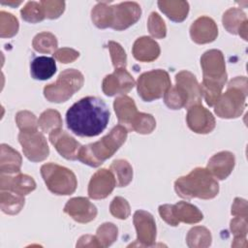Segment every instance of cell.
I'll return each instance as SVG.
<instances>
[{
    "label": "cell",
    "mask_w": 248,
    "mask_h": 248,
    "mask_svg": "<svg viewBox=\"0 0 248 248\" xmlns=\"http://www.w3.org/2000/svg\"><path fill=\"white\" fill-rule=\"evenodd\" d=\"M33 48L41 53H54L58 46L56 37L50 32L37 34L32 41Z\"/></svg>",
    "instance_id": "1f68e13d"
},
{
    "label": "cell",
    "mask_w": 248,
    "mask_h": 248,
    "mask_svg": "<svg viewBox=\"0 0 248 248\" xmlns=\"http://www.w3.org/2000/svg\"><path fill=\"white\" fill-rule=\"evenodd\" d=\"M41 175L46 188L54 195H71L77 189L76 174L63 166L54 163L44 164L41 167Z\"/></svg>",
    "instance_id": "52a82bcc"
},
{
    "label": "cell",
    "mask_w": 248,
    "mask_h": 248,
    "mask_svg": "<svg viewBox=\"0 0 248 248\" xmlns=\"http://www.w3.org/2000/svg\"><path fill=\"white\" fill-rule=\"evenodd\" d=\"M160 52L161 49L159 44L147 36L138 38L132 48L133 56L140 62H152L159 57Z\"/></svg>",
    "instance_id": "7402d4cb"
},
{
    "label": "cell",
    "mask_w": 248,
    "mask_h": 248,
    "mask_svg": "<svg viewBox=\"0 0 248 248\" xmlns=\"http://www.w3.org/2000/svg\"><path fill=\"white\" fill-rule=\"evenodd\" d=\"M158 6L163 14L175 22L183 21L189 13V3L187 1L162 0L158 1Z\"/></svg>",
    "instance_id": "4316f807"
},
{
    "label": "cell",
    "mask_w": 248,
    "mask_h": 248,
    "mask_svg": "<svg viewBox=\"0 0 248 248\" xmlns=\"http://www.w3.org/2000/svg\"><path fill=\"white\" fill-rule=\"evenodd\" d=\"M116 186L114 174L110 170L101 169L91 177L88 184V196L93 200H103L111 194Z\"/></svg>",
    "instance_id": "9a60e30c"
},
{
    "label": "cell",
    "mask_w": 248,
    "mask_h": 248,
    "mask_svg": "<svg viewBox=\"0 0 248 248\" xmlns=\"http://www.w3.org/2000/svg\"><path fill=\"white\" fill-rule=\"evenodd\" d=\"M18 141L24 156L31 162L44 161L49 154L46 139L38 128L21 130L18 134Z\"/></svg>",
    "instance_id": "30bf717a"
},
{
    "label": "cell",
    "mask_w": 248,
    "mask_h": 248,
    "mask_svg": "<svg viewBox=\"0 0 248 248\" xmlns=\"http://www.w3.org/2000/svg\"><path fill=\"white\" fill-rule=\"evenodd\" d=\"M109 170L114 174L117 187H125L133 179V169L127 160H114L111 163Z\"/></svg>",
    "instance_id": "f546056e"
},
{
    "label": "cell",
    "mask_w": 248,
    "mask_h": 248,
    "mask_svg": "<svg viewBox=\"0 0 248 248\" xmlns=\"http://www.w3.org/2000/svg\"><path fill=\"white\" fill-rule=\"evenodd\" d=\"M188 102V93L181 85L176 83L175 85L170 86L164 94V103L170 109H180L182 108H187Z\"/></svg>",
    "instance_id": "83f0119b"
},
{
    "label": "cell",
    "mask_w": 248,
    "mask_h": 248,
    "mask_svg": "<svg viewBox=\"0 0 248 248\" xmlns=\"http://www.w3.org/2000/svg\"><path fill=\"white\" fill-rule=\"evenodd\" d=\"M0 189L25 196L36 189V182L31 176L20 172L14 174L1 173Z\"/></svg>",
    "instance_id": "d6986e66"
},
{
    "label": "cell",
    "mask_w": 248,
    "mask_h": 248,
    "mask_svg": "<svg viewBox=\"0 0 248 248\" xmlns=\"http://www.w3.org/2000/svg\"><path fill=\"white\" fill-rule=\"evenodd\" d=\"M108 46L109 49L112 65L115 69L117 68H126L127 66V55L123 47L120 44L109 41L108 43Z\"/></svg>",
    "instance_id": "60d3db41"
},
{
    "label": "cell",
    "mask_w": 248,
    "mask_h": 248,
    "mask_svg": "<svg viewBox=\"0 0 248 248\" xmlns=\"http://www.w3.org/2000/svg\"><path fill=\"white\" fill-rule=\"evenodd\" d=\"M64 212L76 222L85 224L93 221L97 216L96 206L84 197L70 199L64 206Z\"/></svg>",
    "instance_id": "2e32d148"
},
{
    "label": "cell",
    "mask_w": 248,
    "mask_h": 248,
    "mask_svg": "<svg viewBox=\"0 0 248 248\" xmlns=\"http://www.w3.org/2000/svg\"><path fill=\"white\" fill-rule=\"evenodd\" d=\"M84 83L83 75L76 69L62 71L56 81L44 87L45 98L52 103H63L68 101Z\"/></svg>",
    "instance_id": "8992f818"
},
{
    "label": "cell",
    "mask_w": 248,
    "mask_h": 248,
    "mask_svg": "<svg viewBox=\"0 0 248 248\" xmlns=\"http://www.w3.org/2000/svg\"><path fill=\"white\" fill-rule=\"evenodd\" d=\"M232 215L247 218V202L244 199L235 198L232 205Z\"/></svg>",
    "instance_id": "bcb514c9"
},
{
    "label": "cell",
    "mask_w": 248,
    "mask_h": 248,
    "mask_svg": "<svg viewBox=\"0 0 248 248\" xmlns=\"http://www.w3.org/2000/svg\"><path fill=\"white\" fill-rule=\"evenodd\" d=\"M190 36L196 44L203 45L213 41L218 36V27L215 21L206 16L197 18L190 27Z\"/></svg>",
    "instance_id": "ac0fdd59"
},
{
    "label": "cell",
    "mask_w": 248,
    "mask_h": 248,
    "mask_svg": "<svg viewBox=\"0 0 248 248\" xmlns=\"http://www.w3.org/2000/svg\"><path fill=\"white\" fill-rule=\"evenodd\" d=\"M17 18L10 13L0 12V36L1 38H11L18 31Z\"/></svg>",
    "instance_id": "74e56055"
},
{
    "label": "cell",
    "mask_w": 248,
    "mask_h": 248,
    "mask_svg": "<svg viewBox=\"0 0 248 248\" xmlns=\"http://www.w3.org/2000/svg\"><path fill=\"white\" fill-rule=\"evenodd\" d=\"M62 119L60 113L55 109H46L40 115L38 119V127L43 133H50L51 131L61 128Z\"/></svg>",
    "instance_id": "d6a6232c"
},
{
    "label": "cell",
    "mask_w": 248,
    "mask_h": 248,
    "mask_svg": "<svg viewBox=\"0 0 248 248\" xmlns=\"http://www.w3.org/2000/svg\"><path fill=\"white\" fill-rule=\"evenodd\" d=\"M186 122L188 127L197 134H208L216 125L213 114L201 104L188 108Z\"/></svg>",
    "instance_id": "5bb4252c"
},
{
    "label": "cell",
    "mask_w": 248,
    "mask_h": 248,
    "mask_svg": "<svg viewBox=\"0 0 248 248\" xmlns=\"http://www.w3.org/2000/svg\"><path fill=\"white\" fill-rule=\"evenodd\" d=\"M156 127V120L153 115L144 112H138L131 124V130L139 134L147 135L153 132Z\"/></svg>",
    "instance_id": "e575fe53"
},
{
    "label": "cell",
    "mask_w": 248,
    "mask_h": 248,
    "mask_svg": "<svg viewBox=\"0 0 248 248\" xmlns=\"http://www.w3.org/2000/svg\"><path fill=\"white\" fill-rule=\"evenodd\" d=\"M25 199L24 196L16 193L1 190L0 193V206L1 210L9 215H16L24 206Z\"/></svg>",
    "instance_id": "f1b7e54d"
},
{
    "label": "cell",
    "mask_w": 248,
    "mask_h": 248,
    "mask_svg": "<svg viewBox=\"0 0 248 248\" xmlns=\"http://www.w3.org/2000/svg\"><path fill=\"white\" fill-rule=\"evenodd\" d=\"M56 62L53 57L38 56L30 63V73L34 79L46 80L56 73Z\"/></svg>",
    "instance_id": "484cf974"
},
{
    "label": "cell",
    "mask_w": 248,
    "mask_h": 248,
    "mask_svg": "<svg viewBox=\"0 0 248 248\" xmlns=\"http://www.w3.org/2000/svg\"><path fill=\"white\" fill-rule=\"evenodd\" d=\"M202 81V97L209 107H214L227 82L228 75L224 54L219 49H209L201 57Z\"/></svg>",
    "instance_id": "7a4b0ae2"
},
{
    "label": "cell",
    "mask_w": 248,
    "mask_h": 248,
    "mask_svg": "<svg viewBox=\"0 0 248 248\" xmlns=\"http://www.w3.org/2000/svg\"><path fill=\"white\" fill-rule=\"evenodd\" d=\"M174 190L182 199L210 200L218 195L219 184L207 169L196 168L175 180Z\"/></svg>",
    "instance_id": "277c9868"
},
{
    "label": "cell",
    "mask_w": 248,
    "mask_h": 248,
    "mask_svg": "<svg viewBox=\"0 0 248 248\" xmlns=\"http://www.w3.org/2000/svg\"><path fill=\"white\" fill-rule=\"evenodd\" d=\"M45 16L46 18L49 19H55L58 18L65 10V2L64 1H40Z\"/></svg>",
    "instance_id": "7bdbcfd3"
},
{
    "label": "cell",
    "mask_w": 248,
    "mask_h": 248,
    "mask_svg": "<svg viewBox=\"0 0 248 248\" xmlns=\"http://www.w3.org/2000/svg\"><path fill=\"white\" fill-rule=\"evenodd\" d=\"M16 122L20 131L38 128V119L34 113L28 110L18 111L16 115Z\"/></svg>",
    "instance_id": "ee69618b"
},
{
    "label": "cell",
    "mask_w": 248,
    "mask_h": 248,
    "mask_svg": "<svg viewBox=\"0 0 248 248\" xmlns=\"http://www.w3.org/2000/svg\"><path fill=\"white\" fill-rule=\"evenodd\" d=\"M223 25L231 34H237L247 40V16L239 8H230L223 15Z\"/></svg>",
    "instance_id": "44dd1931"
},
{
    "label": "cell",
    "mask_w": 248,
    "mask_h": 248,
    "mask_svg": "<svg viewBox=\"0 0 248 248\" xmlns=\"http://www.w3.org/2000/svg\"><path fill=\"white\" fill-rule=\"evenodd\" d=\"M137 238L128 247H150L156 240V223L152 214L144 210H137L133 216Z\"/></svg>",
    "instance_id": "7c38bea8"
},
{
    "label": "cell",
    "mask_w": 248,
    "mask_h": 248,
    "mask_svg": "<svg viewBox=\"0 0 248 248\" xmlns=\"http://www.w3.org/2000/svg\"><path fill=\"white\" fill-rule=\"evenodd\" d=\"M118 230L113 223L102 224L96 232V238L101 247L110 246L117 238Z\"/></svg>",
    "instance_id": "d590c367"
},
{
    "label": "cell",
    "mask_w": 248,
    "mask_h": 248,
    "mask_svg": "<svg viewBox=\"0 0 248 248\" xmlns=\"http://www.w3.org/2000/svg\"><path fill=\"white\" fill-rule=\"evenodd\" d=\"M127 136L128 130L119 124L98 141L81 146L78 160L87 166L97 168L119 149L126 141Z\"/></svg>",
    "instance_id": "3957f363"
},
{
    "label": "cell",
    "mask_w": 248,
    "mask_h": 248,
    "mask_svg": "<svg viewBox=\"0 0 248 248\" xmlns=\"http://www.w3.org/2000/svg\"><path fill=\"white\" fill-rule=\"evenodd\" d=\"M136 85L134 78L125 68H117L110 75H108L103 79V92L108 96L125 95L130 92Z\"/></svg>",
    "instance_id": "4fadbf2b"
},
{
    "label": "cell",
    "mask_w": 248,
    "mask_h": 248,
    "mask_svg": "<svg viewBox=\"0 0 248 248\" xmlns=\"http://www.w3.org/2000/svg\"><path fill=\"white\" fill-rule=\"evenodd\" d=\"M113 108L119 124L131 130V124L139 112L134 100L129 96L121 95L114 100Z\"/></svg>",
    "instance_id": "603a6c76"
},
{
    "label": "cell",
    "mask_w": 248,
    "mask_h": 248,
    "mask_svg": "<svg viewBox=\"0 0 248 248\" xmlns=\"http://www.w3.org/2000/svg\"><path fill=\"white\" fill-rule=\"evenodd\" d=\"M109 211L110 214L115 218L125 220L130 216L131 213L130 204L124 198L115 197L109 205Z\"/></svg>",
    "instance_id": "b9f144b4"
},
{
    "label": "cell",
    "mask_w": 248,
    "mask_h": 248,
    "mask_svg": "<svg viewBox=\"0 0 248 248\" xmlns=\"http://www.w3.org/2000/svg\"><path fill=\"white\" fill-rule=\"evenodd\" d=\"M77 247H101L96 236L95 235H90V234H85L82 235L77 245Z\"/></svg>",
    "instance_id": "7dc6e473"
},
{
    "label": "cell",
    "mask_w": 248,
    "mask_h": 248,
    "mask_svg": "<svg viewBox=\"0 0 248 248\" xmlns=\"http://www.w3.org/2000/svg\"><path fill=\"white\" fill-rule=\"evenodd\" d=\"M175 83L181 85L185 91L188 93L189 102L187 108L201 104L202 102V91L200 84L196 78V77L189 71H181L175 76Z\"/></svg>",
    "instance_id": "cb8c5ba5"
},
{
    "label": "cell",
    "mask_w": 248,
    "mask_h": 248,
    "mask_svg": "<svg viewBox=\"0 0 248 248\" xmlns=\"http://www.w3.org/2000/svg\"><path fill=\"white\" fill-rule=\"evenodd\" d=\"M211 233L210 232L201 226H197L192 228L186 236V242L187 245L191 248H202V247H208L211 244Z\"/></svg>",
    "instance_id": "4dcf8cb0"
},
{
    "label": "cell",
    "mask_w": 248,
    "mask_h": 248,
    "mask_svg": "<svg viewBox=\"0 0 248 248\" xmlns=\"http://www.w3.org/2000/svg\"><path fill=\"white\" fill-rule=\"evenodd\" d=\"M110 112L107 104L95 96L81 98L67 110L68 129L78 137L92 138L105 131Z\"/></svg>",
    "instance_id": "6da1fadb"
},
{
    "label": "cell",
    "mask_w": 248,
    "mask_h": 248,
    "mask_svg": "<svg viewBox=\"0 0 248 248\" xmlns=\"http://www.w3.org/2000/svg\"><path fill=\"white\" fill-rule=\"evenodd\" d=\"M0 171L1 173L14 174L20 171L22 158L20 154L8 144H1Z\"/></svg>",
    "instance_id": "d4e9b609"
},
{
    "label": "cell",
    "mask_w": 248,
    "mask_h": 248,
    "mask_svg": "<svg viewBox=\"0 0 248 248\" xmlns=\"http://www.w3.org/2000/svg\"><path fill=\"white\" fill-rule=\"evenodd\" d=\"M246 77H236L229 81L227 90L221 94L214 105V112L220 118H237L246 108L247 97Z\"/></svg>",
    "instance_id": "5b68a950"
},
{
    "label": "cell",
    "mask_w": 248,
    "mask_h": 248,
    "mask_svg": "<svg viewBox=\"0 0 248 248\" xmlns=\"http://www.w3.org/2000/svg\"><path fill=\"white\" fill-rule=\"evenodd\" d=\"M52 55L59 62L67 64L74 62L79 56V52L70 47H62L57 49Z\"/></svg>",
    "instance_id": "f6af8a7d"
},
{
    "label": "cell",
    "mask_w": 248,
    "mask_h": 248,
    "mask_svg": "<svg viewBox=\"0 0 248 248\" xmlns=\"http://www.w3.org/2000/svg\"><path fill=\"white\" fill-rule=\"evenodd\" d=\"M235 164L234 155L230 151H221L214 154L207 163V170L217 179H226L232 171Z\"/></svg>",
    "instance_id": "ffe728a7"
},
{
    "label": "cell",
    "mask_w": 248,
    "mask_h": 248,
    "mask_svg": "<svg viewBox=\"0 0 248 248\" xmlns=\"http://www.w3.org/2000/svg\"><path fill=\"white\" fill-rule=\"evenodd\" d=\"M108 2H99L91 11V19L98 28L108 27Z\"/></svg>",
    "instance_id": "f35d334b"
},
{
    "label": "cell",
    "mask_w": 248,
    "mask_h": 248,
    "mask_svg": "<svg viewBox=\"0 0 248 248\" xmlns=\"http://www.w3.org/2000/svg\"><path fill=\"white\" fill-rule=\"evenodd\" d=\"M20 15L23 20L30 23H37L46 18L44 9L40 2L29 1L20 10Z\"/></svg>",
    "instance_id": "8d00e7d4"
},
{
    "label": "cell",
    "mask_w": 248,
    "mask_h": 248,
    "mask_svg": "<svg viewBox=\"0 0 248 248\" xmlns=\"http://www.w3.org/2000/svg\"><path fill=\"white\" fill-rule=\"evenodd\" d=\"M48 140L62 157L72 161L78 160L81 145L67 132L63 131L61 128L55 129L49 133Z\"/></svg>",
    "instance_id": "e0dca14e"
},
{
    "label": "cell",
    "mask_w": 248,
    "mask_h": 248,
    "mask_svg": "<svg viewBox=\"0 0 248 248\" xmlns=\"http://www.w3.org/2000/svg\"><path fill=\"white\" fill-rule=\"evenodd\" d=\"M230 228L232 233L234 235V241L232 243V247H239L242 246L241 241L245 244L246 242V235L248 232V222L247 218L235 216L230 223Z\"/></svg>",
    "instance_id": "836d02e7"
},
{
    "label": "cell",
    "mask_w": 248,
    "mask_h": 248,
    "mask_svg": "<svg viewBox=\"0 0 248 248\" xmlns=\"http://www.w3.org/2000/svg\"><path fill=\"white\" fill-rule=\"evenodd\" d=\"M147 28L150 35L156 39H163L167 35V27L165 21L155 12L151 13L148 17Z\"/></svg>",
    "instance_id": "ab89813d"
},
{
    "label": "cell",
    "mask_w": 248,
    "mask_h": 248,
    "mask_svg": "<svg viewBox=\"0 0 248 248\" xmlns=\"http://www.w3.org/2000/svg\"><path fill=\"white\" fill-rule=\"evenodd\" d=\"M170 86V76L168 72L162 69L142 73L137 82L138 94L144 102H152L162 98Z\"/></svg>",
    "instance_id": "ba28073f"
},
{
    "label": "cell",
    "mask_w": 248,
    "mask_h": 248,
    "mask_svg": "<svg viewBox=\"0 0 248 248\" xmlns=\"http://www.w3.org/2000/svg\"><path fill=\"white\" fill-rule=\"evenodd\" d=\"M141 9L137 2H122L108 7V27L122 31L135 24L140 17Z\"/></svg>",
    "instance_id": "8fae6325"
},
{
    "label": "cell",
    "mask_w": 248,
    "mask_h": 248,
    "mask_svg": "<svg viewBox=\"0 0 248 248\" xmlns=\"http://www.w3.org/2000/svg\"><path fill=\"white\" fill-rule=\"evenodd\" d=\"M161 218L170 226L176 227L181 222L197 224L203 219L201 210L194 204L181 201L175 204H162L159 206Z\"/></svg>",
    "instance_id": "9c48e42d"
}]
</instances>
